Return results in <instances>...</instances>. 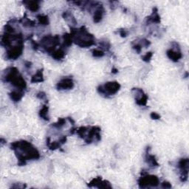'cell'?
Returning <instances> with one entry per match:
<instances>
[{"instance_id": "d6986e66", "label": "cell", "mask_w": 189, "mask_h": 189, "mask_svg": "<svg viewBox=\"0 0 189 189\" xmlns=\"http://www.w3.org/2000/svg\"><path fill=\"white\" fill-rule=\"evenodd\" d=\"M65 56V52L62 49H58V50H56L52 53V58H54L56 60H60L63 58Z\"/></svg>"}, {"instance_id": "7402d4cb", "label": "cell", "mask_w": 189, "mask_h": 189, "mask_svg": "<svg viewBox=\"0 0 189 189\" xmlns=\"http://www.w3.org/2000/svg\"><path fill=\"white\" fill-rule=\"evenodd\" d=\"M92 56L94 57H97V58H100V57H103L104 56V52L101 50H92Z\"/></svg>"}, {"instance_id": "9a60e30c", "label": "cell", "mask_w": 189, "mask_h": 189, "mask_svg": "<svg viewBox=\"0 0 189 189\" xmlns=\"http://www.w3.org/2000/svg\"><path fill=\"white\" fill-rule=\"evenodd\" d=\"M43 81H44V76H43V71H42V70H38V72L32 77V79H31L32 83L42 82Z\"/></svg>"}, {"instance_id": "44dd1931", "label": "cell", "mask_w": 189, "mask_h": 189, "mask_svg": "<svg viewBox=\"0 0 189 189\" xmlns=\"http://www.w3.org/2000/svg\"><path fill=\"white\" fill-rule=\"evenodd\" d=\"M38 22L40 24H44V25H46V24H49V19L48 17L47 16H43V15H39L37 16Z\"/></svg>"}, {"instance_id": "277c9868", "label": "cell", "mask_w": 189, "mask_h": 189, "mask_svg": "<svg viewBox=\"0 0 189 189\" xmlns=\"http://www.w3.org/2000/svg\"><path fill=\"white\" fill-rule=\"evenodd\" d=\"M121 85L117 81L107 82L105 84L101 85L97 88V92L101 95H105L106 96L115 95L120 90Z\"/></svg>"}, {"instance_id": "52a82bcc", "label": "cell", "mask_w": 189, "mask_h": 189, "mask_svg": "<svg viewBox=\"0 0 189 189\" xmlns=\"http://www.w3.org/2000/svg\"><path fill=\"white\" fill-rule=\"evenodd\" d=\"M132 92H134V95H135L137 104L140 106H145L146 104L148 97L141 89H133Z\"/></svg>"}, {"instance_id": "603a6c76", "label": "cell", "mask_w": 189, "mask_h": 189, "mask_svg": "<svg viewBox=\"0 0 189 189\" xmlns=\"http://www.w3.org/2000/svg\"><path fill=\"white\" fill-rule=\"evenodd\" d=\"M64 123H65V119L60 118L58 119V121H57L56 123H54L53 127L56 128H61L64 125Z\"/></svg>"}, {"instance_id": "2e32d148", "label": "cell", "mask_w": 189, "mask_h": 189, "mask_svg": "<svg viewBox=\"0 0 189 189\" xmlns=\"http://www.w3.org/2000/svg\"><path fill=\"white\" fill-rule=\"evenodd\" d=\"M146 162L147 163H149L150 167L152 168H155L159 166L157 160L155 159V157L154 155H151V154H147V157H146Z\"/></svg>"}, {"instance_id": "8fae6325", "label": "cell", "mask_w": 189, "mask_h": 189, "mask_svg": "<svg viewBox=\"0 0 189 189\" xmlns=\"http://www.w3.org/2000/svg\"><path fill=\"white\" fill-rule=\"evenodd\" d=\"M103 14H104V9H103V6L98 5V7H96V9L95 10L94 15H93V20L96 23H98L101 21L102 19Z\"/></svg>"}, {"instance_id": "7a4b0ae2", "label": "cell", "mask_w": 189, "mask_h": 189, "mask_svg": "<svg viewBox=\"0 0 189 189\" xmlns=\"http://www.w3.org/2000/svg\"><path fill=\"white\" fill-rule=\"evenodd\" d=\"M72 42L81 47H89L95 44V38L84 27L80 29H72L71 32Z\"/></svg>"}, {"instance_id": "cb8c5ba5", "label": "cell", "mask_w": 189, "mask_h": 189, "mask_svg": "<svg viewBox=\"0 0 189 189\" xmlns=\"http://www.w3.org/2000/svg\"><path fill=\"white\" fill-rule=\"evenodd\" d=\"M152 56H153V54H152V52H147L145 56H143V60L144 61V62H149L150 60H151L152 57Z\"/></svg>"}, {"instance_id": "e0dca14e", "label": "cell", "mask_w": 189, "mask_h": 189, "mask_svg": "<svg viewBox=\"0 0 189 189\" xmlns=\"http://www.w3.org/2000/svg\"><path fill=\"white\" fill-rule=\"evenodd\" d=\"M147 22H149V23H159L160 22V17L158 15L157 9L155 8V11H153V13H152V15L148 18Z\"/></svg>"}, {"instance_id": "30bf717a", "label": "cell", "mask_w": 189, "mask_h": 189, "mask_svg": "<svg viewBox=\"0 0 189 189\" xmlns=\"http://www.w3.org/2000/svg\"><path fill=\"white\" fill-rule=\"evenodd\" d=\"M89 186L90 187H95V188H111L112 186L108 182L104 181L100 177H97L93 180L89 182Z\"/></svg>"}, {"instance_id": "ffe728a7", "label": "cell", "mask_w": 189, "mask_h": 189, "mask_svg": "<svg viewBox=\"0 0 189 189\" xmlns=\"http://www.w3.org/2000/svg\"><path fill=\"white\" fill-rule=\"evenodd\" d=\"M48 111H49L48 107H47V106H44V107H42V109H41L39 112V116L42 117V118L45 120V121H48L49 120Z\"/></svg>"}, {"instance_id": "7c38bea8", "label": "cell", "mask_w": 189, "mask_h": 189, "mask_svg": "<svg viewBox=\"0 0 189 189\" xmlns=\"http://www.w3.org/2000/svg\"><path fill=\"white\" fill-rule=\"evenodd\" d=\"M167 56L171 60H172L174 62H178V61L182 58V54L180 50H178V51H174L172 49H170V50H168Z\"/></svg>"}, {"instance_id": "ac0fdd59", "label": "cell", "mask_w": 189, "mask_h": 189, "mask_svg": "<svg viewBox=\"0 0 189 189\" xmlns=\"http://www.w3.org/2000/svg\"><path fill=\"white\" fill-rule=\"evenodd\" d=\"M63 17H64V19L67 22H70V23L72 24H76V19H75V17L72 16V14L69 11L64 12V14H63Z\"/></svg>"}, {"instance_id": "4fadbf2b", "label": "cell", "mask_w": 189, "mask_h": 189, "mask_svg": "<svg viewBox=\"0 0 189 189\" xmlns=\"http://www.w3.org/2000/svg\"><path fill=\"white\" fill-rule=\"evenodd\" d=\"M23 3L26 5V7H27L30 11L36 12L39 9V2L28 1V2H24Z\"/></svg>"}, {"instance_id": "83f0119b", "label": "cell", "mask_w": 189, "mask_h": 189, "mask_svg": "<svg viewBox=\"0 0 189 189\" xmlns=\"http://www.w3.org/2000/svg\"><path fill=\"white\" fill-rule=\"evenodd\" d=\"M37 97H39L40 99H44L46 97V95L45 93H44L43 92H40L37 94Z\"/></svg>"}, {"instance_id": "484cf974", "label": "cell", "mask_w": 189, "mask_h": 189, "mask_svg": "<svg viewBox=\"0 0 189 189\" xmlns=\"http://www.w3.org/2000/svg\"><path fill=\"white\" fill-rule=\"evenodd\" d=\"M162 187L164 188H172V185L168 182H164L162 183Z\"/></svg>"}, {"instance_id": "5bb4252c", "label": "cell", "mask_w": 189, "mask_h": 189, "mask_svg": "<svg viewBox=\"0 0 189 189\" xmlns=\"http://www.w3.org/2000/svg\"><path fill=\"white\" fill-rule=\"evenodd\" d=\"M11 100H13L14 102L19 101L23 97V92L22 90H14L9 94Z\"/></svg>"}, {"instance_id": "8992f818", "label": "cell", "mask_w": 189, "mask_h": 189, "mask_svg": "<svg viewBox=\"0 0 189 189\" xmlns=\"http://www.w3.org/2000/svg\"><path fill=\"white\" fill-rule=\"evenodd\" d=\"M23 49V44H22V42H19L16 46L11 47L10 49H8L7 52H6V57H7V59L15 60L22 54Z\"/></svg>"}, {"instance_id": "d4e9b609", "label": "cell", "mask_w": 189, "mask_h": 189, "mask_svg": "<svg viewBox=\"0 0 189 189\" xmlns=\"http://www.w3.org/2000/svg\"><path fill=\"white\" fill-rule=\"evenodd\" d=\"M150 116H151L152 118L154 120H158L160 118V115L157 112H152L151 115H150Z\"/></svg>"}, {"instance_id": "ba28073f", "label": "cell", "mask_w": 189, "mask_h": 189, "mask_svg": "<svg viewBox=\"0 0 189 189\" xmlns=\"http://www.w3.org/2000/svg\"><path fill=\"white\" fill-rule=\"evenodd\" d=\"M178 168L181 171L182 176L181 180L182 181H186L188 179V160L182 159L178 162Z\"/></svg>"}, {"instance_id": "5b68a950", "label": "cell", "mask_w": 189, "mask_h": 189, "mask_svg": "<svg viewBox=\"0 0 189 189\" xmlns=\"http://www.w3.org/2000/svg\"><path fill=\"white\" fill-rule=\"evenodd\" d=\"M160 182L158 178L154 175L143 176L138 180V184L141 188H149L156 187L159 185Z\"/></svg>"}, {"instance_id": "9c48e42d", "label": "cell", "mask_w": 189, "mask_h": 189, "mask_svg": "<svg viewBox=\"0 0 189 189\" xmlns=\"http://www.w3.org/2000/svg\"><path fill=\"white\" fill-rule=\"evenodd\" d=\"M57 89L59 90H64V89H70L74 87V82L72 79L70 78H65L61 80L57 84Z\"/></svg>"}, {"instance_id": "4316f807", "label": "cell", "mask_w": 189, "mask_h": 189, "mask_svg": "<svg viewBox=\"0 0 189 189\" xmlns=\"http://www.w3.org/2000/svg\"><path fill=\"white\" fill-rule=\"evenodd\" d=\"M120 35H121L122 37H126L128 35V32L126 30H120Z\"/></svg>"}, {"instance_id": "6da1fadb", "label": "cell", "mask_w": 189, "mask_h": 189, "mask_svg": "<svg viewBox=\"0 0 189 189\" xmlns=\"http://www.w3.org/2000/svg\"><path fill=\"white\" fill-rule=\"evenodd\" d=\"M11 149L15 151L19 165H24L27 160H36L40 157L38 150L25 141L13 143L11 144Z\"/></svg>"}, {"instance_id": "3957f363", "label": "cell", "mask_w": 189, "mask_h": 189, "mask_svg": "<svg viewBox=\"0 0 189 189\" xmlns=\"http://www.w3.org/2000/svg\"><path fill=\"white\" fill-rule=\"evenodd\" d=\"M3 78L5 81L10 82L14 87L19 89V90H23L26 87V82L19 74V70L16 67H9L4 72Z\"/></svg>"}]
</instances>
